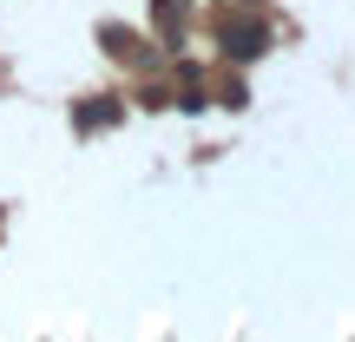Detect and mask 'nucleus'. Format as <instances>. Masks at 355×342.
<instances>
[{"mask_svg":"<svg viewBox=\"0 0 355 342\" xmlns=\"http://www.w3.org/2000/svg\"><path fill=\"white\" fill-rule=\"evenodd\" d=\"M184 7H191V0H158V7H152V13H158V20H165V26H171V33H178V20H184Z\"/></svg>","mask_w":355,"mask_h":342,"instance_id":"nucleus-2","label":"nucleus"},{"mask_svg":"<svg viewBox=\"0 0 355 342\" xmlns=\"http://www.w3.org/2000/svg\"><path fill=\"white\" fill-rule=\"evenodd\" d=\"M217 40H224V53H230V60H263L270 26H263V20H243V13H237V20H224V26H217Z\"/></svg>","mask_w":355,"mask_h":342,"instance_id":"nucleus-1","label":"nucleus"}]
</instances>
